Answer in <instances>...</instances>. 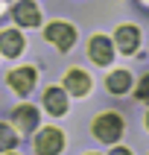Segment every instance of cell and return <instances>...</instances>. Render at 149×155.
Returning <instances> with one entry per match:
<instances>
[{
    "label": "cell",
    "mask_w": 149,
    "mask_h": 155,
    "mask_svg": "<svg viewBox=\"0 0 149 155\" xmlns=\"http://www.w3.org/2000/svg\"><path fill=\"white\" fill-rule=\"evenodd\" d=\"M88 56L96 61V64H108V61L114 59V47L108 38H102V35H94L91 41H88Z\"/></svg>",
    "instance_id": "277c9868"
},
{
    "label": "cell",
    "mask_w": 149,
    "mask_h": 155,
    "mask_svg": "<svg viewBox=\"0 0 149 155\" xmlns=\"http://www.w3.org/2000/svg\"><path fill=\"white\" fill-rule=\"evenodd\" d=\"M129 85H131V76L126 70H117V73L108 76V91L111 94H123V91H129Z\"/></svg>",
    "instance_id": "7c38bea8"
},
{
    "label": "cell",
    "mask_w": 149,
    "mask_h": 155,
    "mask_svg": "<svg viewBox=\"0 0 149 155\" xmlns=\"http://www.w3.org/2000/svg\"><path fill=\"white\" fill-rule=\"evenodd\" d=\"M143 3H146V6H149V0H143Z\"/></svg>",
    "instance_id": "2e32d148"
},
{
    "label": "cell",
    "mask_w": 149,
    "mask_h": 155,
    "mask_svg": "<svg viewBox=\"0 0 149 155\" xmlns=\"http://www.w3.org/2000/svg\"><path fill=\"white\" fill-rule=\"evenodd\" d=\"M12 15H15V21L21 26H38L41 24V12H38V6H35L32 0H21V3L12 9Z\"/></svg>",
    "instance_id": "5b68a950"
},
{
    "label": "cell",
    "mask_w": 149,
    "mask_h": 155,
    "mask_svg": "<svg viewBox=\"0 0 149 155\" xmlns=\"http://www.w3.org/2000/svg\"><path fill=\"white\" fill-rule=\"evenodd\" d=\"M61 147H64V135L59 129H44L35 138V152L38 155H59Z\"/></svg>",
    "instance_id": "3957f363"
},
{
    "label": "cell",
    "mask_w": 149,
    "mask_h": 155,
    "mask_svg": "<svg viewBox=\"0 0 149 155\" xmlns=\"http://www.w3.org/2000/svg\"><path fill=\"white\" fill-rule=\"evenodd\" d=\"M44 105H47V111L50 114H64L67 111V94L61 91V88H47L44 91Z\"/></svg>",
    "instance_id": "30bf717a"
},
{
    "label": "cell",
    "mask_w": 149,
    "mask_h": 155,
    "mask_svg": "<svg viewBox=\"0 0 149 155\" xmlns=\"http://www.w3.org/2000/svg\"><path fill=\"white\" fill-rule=\"evenodd\" d=\"M15 123H18L21 132H32L35 123H38V111H35L32 105H21V108L15 111Z\"/></svg>",
    "instance_id": "8fae6325"
},
{
    "label": "cell",
    "mask_w": 149,
    "mask_h": 155,
    "mask_svg": "<svg viewBox=\"0 0 149 155\" xmlns=\"http://www.w3.org/2000/svg\"><path fill=\"white\" fill-rule=\"evenodd\" d=\"M64 88L73 97H85L91 91V76H88L85 70H70L67 76H64Z\"/></svg>",
    "instance_id": "9c48e42d"
},
{
    "label": "cell",
    "mask_w": 149,
    "mask_h": 155,
    "mask_svg": "<svg viewBox=\"0 0 149 155\" xmlns=\"http://www.w3.org/2000/svg\"><path fill=\"white\" fill-rule=\"evenodd\" d=\"M9 85L15 88L21 97L29 94L32 85H35V70L32 68H18V70H12V73H9Z\"/></svg>",
    "instance_id": "52a82bcc"
},
{
    "label": "cell",
    "mask_w": 149,
    "mask_h": 155,
    "mask_svg": "<svg viewBox=\"0 0 149 155\" xmlns=\"http://www.w3.org/2000/svg\"><path fill=\"white\" fill-rule=\"evenodd\" d=\"M18 143V138H15V132L9 129V126H3L0 123V152H9V149Z\"/></svg>",
    "instance_id": "4fadbf2b"
},
{
    "label": "cell",
    "mask_w": 149,
    "mask_h": 155,
    "mask_svg": "<svg viewBox=\"0 0 149 155\" xmlns=\"http://www.w3.org/2000/svg\"><path fill=\"white\" fill-rule=\"evenodd\" d=\"M21 50H24V35L18 32V29L0 32V53H3V56L15 59V56H21Z\"/></svg>",
    "instance_id": "ba28073f"
},
{
    "label": "cell",
    "mask_w": 149,
    "mask_h": 155,
    "mask_svg": "<svg viewBox=\"0 0 149 155\" xmlns=\"http://www.w3.org/2000/svg\"><path fill=\"white\" fill-rule=\"evenodd\" d=\"M138 44H140V29L138 26H120L117 29V50L126 53V56H131V53L138 50Z\"/></svg>",
    "instance_id": "8992f818"
},
{
    "label": "cell",
    "mask_w": 149,
    "mask_h": 155,
    "mask_svg": "<svg viewBox=\"0 0 149 155\" xmlns=\"http://www.w3.org/2000/svg\"><path fill=\"white\" fill-rule=\"evenodd\" d=\"M146 123H149V117H146Z\"/></svg>",
    "instance_id": "e0dca14e"
},
{
    "label": "cell",
    "mask_w": 149,
    "mask_h": 155,
    "mask_svg": "<svg viewBox=\"0 0 149 155\" xmlns=\"http://www.w3.org/2000/svg\"><path fill=\"white\" fill-rule=\"evenodd\" d=\"M44 35H47V41H53L61 53L70 50V47H73V41H76V32H73V26H70V24H61V21L50 24L47 29H44Z\"/></svg>",
    "instance_id": "7a4b0ae2"
},
{
    "label": "cell",
    "mask_w": 149,
    "mask_h": 155,
    "mask_svg": "<svg viewBox=\"0 0 149 155\" xmlns=\"http://www.w3.org/2000/svg\"><path fill=\"white\" fill-rule=\"evenodd\" d=\"M94 135L102 140V143H114V140L123 135V120L117 114H99L94 120Z\"/></svg>",
    "instance_id": "6da1fadb"
},
{
    "label": "cell",
    "mask_w": 149,
    "mask_h": 155,
    "mask_svg": "<svg viewBox=\"0 0 149 155\" xmlns=\"http://www.w3.org/2000/svg\"><path fill=\"white\" fill-rule=\"evenodd\" d=\"M134 94H138L140 103H149V73L140 79V85H138V91H134Z\"/></svg>",
    "instance_id": "5bb4252c"
},
{
    "label": "cell",
    "mask_w": 149,
    "mask_h": 155,
    "mask_svg": "<svg viewBox=\"0 0 149 155\" xmlns=\"http://www.w3.org/2000/svg\"><path fill=\"white\" fill-rule=\"evenodd\" d=\"M111 155H131L129 149H123V147H117V149H111Z\"/></svg>",
    "instance_id": "9a60e30c"
}]
</instances>
